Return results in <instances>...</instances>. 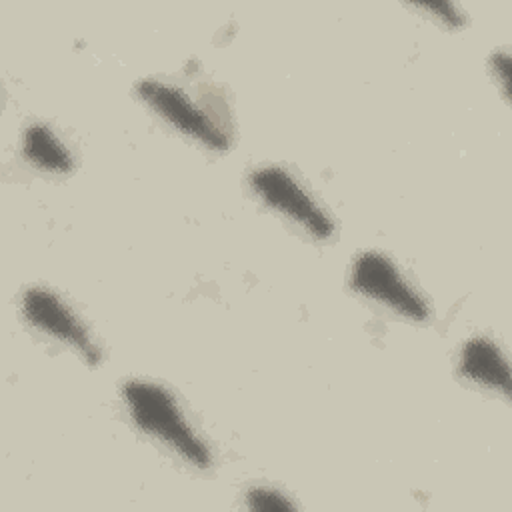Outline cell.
Wrapping results in <instances>:
<instances>
[{
    "label": "cell",
    "mask_w": 512,
    "mask_h": 512,
    "mask_svg": "<svg viewBox=\"0 0 512 512\" xmlns=\"http://www.w3.org/2000/svg\"><path fill=\"white\" fill-rule=\"evenodd\" d=\"M122 400L138 430L162 442L194 468L204 470L212 466L208 444L196 434L176 398L162 384L128 380L122 386Z\"/></svg>",
    "instance_id": "cell-2"
},
{
    "label": "cell",
    "mask_w": 512,
    "mask_h": 512,
    "mask_svg": "<svg viewBox=\"0 0 512 512\" xmlns=\"http://www.w3.org/2000/svg\"><path fill=\"white\" fill-rule=\"evenodd\" d=\"M136 94L176 132L214 152H224L230 148V112L224 98L210 88H200L194 92L178 82L144 78L136 84Z\"/></svg>",
    "instance_id": "cell-1"
},
{
    "label": "cell",
    "mask_w": 512,
    "mask_h": 512,
    "mask_svg": "<svg viewBox=\"0 0 512 512\" xmlns=\"http://www.w3.org/2000/svg\"><path fill=\"white\" fill-rule=\"evenodd\" d=\"M416 8L424 10L426 14H430L432 18L440 20L442 24H446L450 28L464 24L462 12L452 2H420V4H416Z\"/></svg>",
    "instance_id": "cell-9"
},
{
    "label": "cell",
    "mask_w": 512,
    "mask_h": 512,
    "mask_svg": "<svg viewBox=\"0 0 512 512\" xmlns=\"http://www.w3.org/2000/svg\"><path fill=\"white\" fill-rule=\"evenodd\" d=\"M350 286L364 298L412 322H424L430 316V306L424 296L382 252L368 250L354 258L350 266Z\"/></svg>",
    "instance_id": "cell-3"
},
{
    "label": "cell",
    "mask_w": 512,
    "mask_h": 512,
    "mask_svg": "<svg viewBox=\"0 0 512 512\" xmlns=\"http://www.w3.org/2000/svg\"><path fill=\"white\" fill-rule=\"evenodd\" d=\"M458 372L468 382L510 398V364L496 342L484 336L466 340L458 356Z\"/></svg>",
    "instance_id": "cell-6"
},
{
    "label": "cell",
    "mask_w": 512,
    "mask_h": 512,
    "mask_svg": "<svg viewBox=\"0 0 512 512\" xmlns=\"http://www.w3.org/2000/svg\"><path fill=\"white\" fill-rule=\"evenodd\" d=\"M490 70L496 82L502 86V94L508 98V80H510V56L506 50H498L490 58Z\"/></svg>",
    "instance_id": "cell-10"
},
{
    "label": "cell",
    "mask_w": 512,
    "mask_h": 512,
    "mask_svg": "<svg viewBox=\"0 0 512 512\" xmlns=\"http://www.w3.org/2000/svg\"><path fill=\"white\" fill-rule=\"evenodd\" d=\"M246 506L250 510H264V512H276V510H296L298 506L280 490L270 486H254L246 492Z\"/></svg>",
    "instance_id": "cell-8"
},
{
    "label": "cell",
    "mask_w": 512,
    "mask_h": 512,
    "mask_svg": "<svg viewBox=\"0 0 512 512\" xmlns=\"http://www.w3.org/2000/svg\"><path fill=\"white\" fill-rule=\"evenodd\" d=\"M22 156L30 166L50 174H68L74 168V158L68 146H64L58 134L42 122H34L24 130Z\"/></svg>",
    "instance_id": "cell-7"
},
{
    "label": "cell",
    "mask_w": 512,
    "mask_h": 512,
    "mask_svg": "<svg viewBox=\"0 0 512 512\" xmlns=\"http://www.w3.org/2000/svg\"><path fill=\"white\" fill-rule=\"evenodd\" d=\"M24 320L44 336L74 348L90 366L100 364L102 352L80 316L50 288L30 286L20 298Z\"/></svg>",
    "instance_id": "cell-5"
},
{
    "label": "cell",
    "mask_w": 512,
    "mask_h": 512,
    "mask_svg": "<svg viewBox=\"0 0 512 512\" xmlns=\"http://www.w3.org/2000/svg\"><path fill=\"white\" fill-rule=\"evenodd\" d=\"M250 188L268 208L290 218L314 238L324 240L334 234L332 218L288 170L280 166H260L250 174Z\"/></svg>",
    "instance_id": "cell-4"
}]
</instances>
